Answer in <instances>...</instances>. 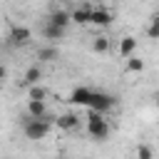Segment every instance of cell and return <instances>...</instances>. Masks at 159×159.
<instances>
[{
  "instance_id": "6da1fadb",
  "label": "cell",
  "mask_w": 159,
  "mask_h": 159,
  "mask_svg": "<svg viewBox=\"0 0 159 159\" xmlns=\"http://www.w3.org/2000/svg\"><path fill=\"white\" fill-rule=\"evenodd\" d=\"M50 127H52L50 114H47V117H30V114H25V119H22V132H25V137L32 139V142L45 139L47 132H50Z\"/></svg>"
},
{
  "instance_id": "7a4b0ae2",
  "label": "cell",
  "mask_w": 159,
  "mask_h": 159,
  "mask_svg": "<svg viewBox=\"0 0 159 159\" xmlns=\"http://www.w3.org/2000/svg\"><path fill=\"white\" fill-rule=\"evenodd\" d=\"M109 122L104 119V114L102 112H94V109H89V114H87V134L92 137V139H97V142H104L107 137H109Z\"/></svg>"
},
{
  "instance_id": "3957f363",
  "label": "cell",
  "mask_w": 159,
  "mask_h": 159,
  "mask_svg": "<svg viewBox=\"0 0 159 159\" xmlns=\"http://www.w3.org/2000/svg\"><path fill=\"white\" fill-rule=\"evenodd\" d=\"M114 102H117V99H114L109 92H94V94H92V102H89V109L107 114L109 109H114Z\"/></svg>"
},
{
  "instance_id": "277c9868",
  "label": "cell",
  "mask_w": 159,
  "mask_h": 159,
  "mask_svg": "<svg viewBox=\"0 0 159 159\" xmlns=\"http://www.w3.org/2000/svg\"><path fill=\"white\" fill-rule=\"evenodd\" d=\"M30 40H32V32L27 27H20V25H15L10 30V37H7V42L15 47H25V45H30Z\"/></svg>"
},
{
  "instance_id": "5b68a950",
  "label": "cell",
  "mask_w": 159,
  "mask_h": 159,
  "mask_svg": "<svg viewBox=\"0 0 159 159\" xmlns=\"http://www.w3.org/2000/svg\"><path fill=\"white\" fill-rule=\"evenodd\" d=\"M55 127L62 129V132H72V129L80 127V114H75V112H65V114H60V117L55 119Z\"/></svg>"
},
{
  "instance_id": "8992f818",
  "label": "cell",
  "mask_w": 159,
  "mask_h": 159,
  "mask_svg": "<svg viewBox=\"0 0 159 159\" xmlns=\"http://www.w3.org/2000/svg\"><path fill=\"white\" fill-rule=\"evenodd\" d=\"M92 94H94V89H89V87H75L72 94H70V102L72 104H80V107H89Z\"/></svg>"
},
{
  "instance_id": "52a82bcc",
  "label": "cell",
  "mask_w": 159,
  "mask_h": 159,
  "mask_svg": "<svg viewBox=\"0 0 159 159\" xmlns=\"http://www.w3.org/2000/svg\"><path fill=\"white\" fill-rule=\"evenodd\" d=\"M112 20H114V15H112L107 7H94V10H92V25L107 27V25H112Z\"/></svg>"
},
{
  "instance_id": "ba28073f",
  "label": "cell",
  "mask_w": 159,
  "mask_h": 159,
  "mask_svg": "<svg viewBox=\"0 0 159 159\" xmlns=\"http://www.w3.org/2000/svg\"><path fill=\"white\" fill-rule=\"evenodd\" d=\"M92 10L94 7H89V5H82V7L72 10V22H77V25H92Z\"/></svg>"
},
{
  "instance_id": "9c48e42d",
  "label": "cell",
  "mask_w": 159,
  "mask_h": 159,
  "mask_svg": "<svg viewBox=\"0 0 159 159\" xmlns=\"http://www.w3.org/2000/svg\"><path fill=\"white\" fill-rule=\"evenodd\" d=\"M47 22H52V25H57V27H67V25L72 22V12H67V10H52V12L47 15Z\"/></svg>"
},
{
  "instance_id": "30bf717a",
  "label": "cell",
  "mask_w": 159,
  "mask_h": 159,
  "mask_svg": "<svg viewBox=\"0 0 159 159\" xmlns=\"http://www.w3.org/2000/svg\"><path fill=\"white\" fill-rule=\"evenodd\" d=\"M137 52V37H132V35H124L122 40H119V57H132Z\"/></svg>"
},
{
  "instance_id": "8fae6325",
  "label": "cell",
  "mask_w": 159,
  "mask_h": 159,
  "mask_svg": "<svg viewBox=\"0 0 159 159\" xmlns=\"http://www.w3.org/2000/svg\"><path fill=\"white\" fill-rule=\"evenodd\" d=\"M40 80H42V70L35 65V67H30V70L25 72V77L20 80V84H22V87H32V84H37Z\"/></svg>"
},
{
  "instance_id": "7c38bea8",
  "label": "cell",
  "mask_w": 159,
  "mask_h": 159,
  "mask_svg": "<svg viewBox=\"0 0 159 159\" xmlns=\"http://www.w3.org/2000/svg\"><path fill=\"white\" fill-rule=\"evenodd\" d=\"M27 114L30 117H47L45 99H27Z\"/></svg>"
},
{
  "instance_id": "4fadbf2b",
  "label": "cell",
  "mask_w": 159,
  "mask_h": 159,
  "mask_svg": "<svg viewBox=\"0 0 159 159\" xmlns=\"http://www.w3.org/2000/svg\"><path fill=\"white\" fill-rule=\"evenodd\" d=\"M57 57H60V50L52 47V45H45V47L37 50V60H40V62H55Z\"/></svg>"
},
{
  "instance_id": "5bb4252c",
  "label": "cell",
  "mask_w": 159,
  "mask_h": 159,
  "mask_svg": "<svg viewBox=\"0 0 159 159\" xmlns=\"http://www.w3.org/2000/svg\"><path fill=\"white\" fill-rule=\"evenodd\" d=\"M42 35H45L47 40H62L65 27H57V25H52V22H47V20H45V25H42Z\"/></svg>"
},
{
  "instance_id": "9a60e30c",
  "label": "cell",
  "mask_w": 159,
  "mask_h": 159,
  "mask_svg": "<svg viewBox=\"0 0 159 159\" xmlns=\"http://www.w3.org/2000/svg\"><path fill=\"white\" fill-rule=\"evenodd\" d=\"M92 50H94V52H99V55H104V52L109 50V37H104V35H97V37L92 40Z\"/></svg>"
},
{
  "instance_id": "2e32d148",
  "label": "cell",
  "mask_w": 159,
  "mask_h": 159,
  "mask_svg": "<svg viewBox=\"0 0 159 159\" xmlns=\"http://www.w3.org/2000/svg\"><path fill=\"white\" fill-rule=\"evenodd\" d=\"M142 70H144V60L139 55L127 57V72H142Z\"/></svg>"
},
{
  "instance_id": "e0dca14e",
  "label": "cell",
  "mask_w": 159,
  "mask_h": 159,
  "mask_svg": "<svg viewBox=\"0 0 159 159\" xmlns=\"http://www.w3.org/2000/svg\"><path fill=\"white\" fill-rule=\"evenodd\" d=\"M27 97H30V99H47V89L37 82V84L27 87Z\"/></svg>"
},
{
  "instance_id": "ac0fdd59",
  "label": "cell",
  "mask_w": 159,
  "mask_h": 159,
  "mask_svg": "<svg viewBox=\"0 0 159 159\" xmlns=\"http://www.w3.org/2000/svg\"><path fill=\"white\" fill-rule=\"evenodd\" d=\"M147 37L149 40H159V15H152V20L147 25Z\"/></svg>"
},
{
  "instance_id": "d6986e66",
  "label": "cell",
  "mask_w": 159,
  "mask_h": 159,
  "mask_svg": "<svg viewBox=\"0 0 159 159\" xmlns=\"http://www.w3.org/2000/svg\"><path fill=\"white\" fill-rule=\"evenodd\" d=\"M137 159H154V152H152V147H147V144H139V147H137Z\"/></svg>"
},
{
  "instance_id": "ffe728a7",
  "label": "cell",
  "mask_w": 159,
  "mask_h": 159,
  "mask_svg": "<svg viewBox=\"0 0 159 159\" xmlns=\"http://www.w3.org/2000/svg\"><path fill=\"white\" fill-rule=\"evenodd\" d=\"M154 104H157V107H159V92H157V94H154Z\"/></svg>"
}]
</instances>
